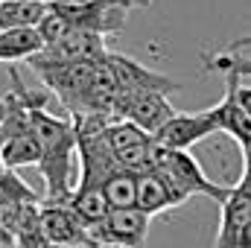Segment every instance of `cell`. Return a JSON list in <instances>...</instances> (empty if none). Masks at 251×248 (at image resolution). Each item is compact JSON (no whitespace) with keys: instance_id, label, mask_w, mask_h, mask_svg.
Returning a JSON list of instances; mask_svg holds the SVG:
<instances>
[{"instance_id":"cell-13","label":"cell","mask_w":251,"mask_h":248,"mask_svg":"<svg viewBox=\"0 0 251 248\" xmlns=\"http://www.w3.org/2000/svg\"><path fill=\"white\" fill-rule=\"evenodd\" d=\"M67 207H70V213L76 216V222L88 231V237H91V231L111 213V207H108L102 190H97V187H73V193H70V198H67Z\"/></svg>"},{"instance_id":"cell-5","label":"cell","mask_w":251,"mask_h":248,"mask_svg":"<svg viewBox=\"0 0 251 248\" xmlns=\"http://www.w3.org/2000/svg\"><path fill=\"white\" fill-rule=\"evenodd\" d=\"M178 111L173 108L170 97L158 94V91H126V94H120V99L111 108V117L137 125L140 131H146L152 137L170 123Z\"/></svg>"},{"instance_id":"cell-18","label":"cell","mask_w":251,"mask_h":248,"mask_svg":"<svg viewBox=\"0 0 251 248\" xmlns=\"http://www.w3.org/2000/svg\"><path fill=\"white\" fill-rule=\"evenodd\" d=\"M204 67L213 70V73H225L228 76H237V79H251V59L240 56V53H231V50H222V53H213L204 59Z\"/></svg>"},{"instance_id":"cell-2","label":"cell","mask_w":251,"mask_h":248,"mask_svg":"<svg viewBox=\"0 0 251 248\" xmlns=\"http://www.w3.org/2000/svg\"><path fill=\"white\" fill-rule=\"evenodd\" d=\"M143 6L140 0H56L50 9L62 15L70 24V29L97 32L102 38L117 35L126 24V15L131 9Z\"/></svg>"},{"instance_id":"cell-9","label":"cell","mask_w":251,"mask_h":248,"mask_svg":"<svg viewBox=\"0 0 251 248\" xmlns=\"http://www.w3.org/2000/svg\"><path fill=\"white\" fill-rule=\"evenodd\" d=\"M41 237L50 248H94L88 231L76 222L67 201H44L41 198Z\"/></svg>"},{"instance_id":"cell-1","label":"cell","mask_w":251,"mask_h":248,"mask_svg":"<svg viewBox=\"0 0 251 248\" xmlns=\"http://www.w3.org/2000/svg\"><path fill=\"white\" fill-rule=\"evenodd\" d=\"M29 123L41 143V161L38 170L44 175V201H67L73 187H70V170L76 158V131L70 117H56L47 111V97L32 94L29 102Z\"/></svg>"},{"instance_id":"cell-11","label":"cell","mask_w":251,"mask_h":248,"mask_svg":"<svg viewBox=\"0 0 251 248\" xmlns=\"http://www.w3.org/2000/svg\"><path fill=\"white\" fill-rule=\"evenodd\" d=\"M219 207H222V216H219V234H216V246L213 248H234L237 237L251 222V196L240 184H234L228 198Z\"/></svg>"},{"instance_id":"cell-3","label":"cell","mask_w":251,"mask_h":248,"mask_svg":"<svg viewBox=\"0 0 251 248\" xmlns=\"http://www.w3.org/2000/svg\"><path fill=\"white\" fill-rule=\"evenodd\" d=\"M152 173L164 175L167 184L173 187L184 201H187L190 196H207V198H213V201L222 204V201L228 198V193H231V187H222V184H216V181H210V178L204 175L201 164H199L190 152H176V149L158 146Z\"/></svg>"},{"instance_id":"cell-4","label":"cell","mask_w":251,"mask_h":248,"mask_svg":"<svg viewBox=\"0 0 251 248\" xmlns=\"http://www.w3.org/2000/svg\"><path fill=\"white\" fill-rule=\"evenodd\" d=\"M94 64L97 62H73V64H47V67H32L41 85L59 97L67 117L76 114H91V79H94Z\"/></svg>"},{"instance_id":"cell-20","label":"cell","mask_w":251,"mask_h":248,"mask_svg":"<svg viewBox=\"0 0 251 248\" xmlns=\"http://www.w3.org/2000/svg\"><path fill=\"white\" fill-rule=\"evenodd\" d=\"M234 248H251V222L243 228V234L237 237V243H234Z\"/></svg>"},{"instance_id":"cell-17","label":"cell","mask_w":251,"mask_h":248,"mask_svg":"<svg viewBox=\"0 0 251 248\" xmlns=\"http://www.w3.org/2000/svg\"><path fill=\"white\" fill-rule=\"evenodd\" d=\"M102 196H105V201H108L111 210L134 207V204H137V175L120 170L117 175H111V178L102 184Z\"/></svg>"},{"instance_id":"cell-22","label":"cell","mask_w":251,"mask_h":248,"mask_svg":"<svg viewBox=\"0 0 251 248\" xmlns=\"http://www.w3.org/2000/svg\"><path fill=\"white\" fill-rule=\"evenodd\" d=\"M140 3H143V6H149V0H140Z\"/></svg>"},{"instance_id":"cell-15","label":"cell","mask_w":251,"mask_h":248,"mask_svg":"<svg viewBox=\"0 0 251 248\" xmlns=\"http://www.w3.org/2000/svg\"><path fill=\"white\" fill-rule=\"evenodd\" d=\"M44 50V38L38 26L29 29H9L0 32V62L15 64V62H29Z\"/></svg>"},{"instance_id":"cell-12","label":"cell","mask_w":251,"mask_h":248,"mask_svg":"<svg viewBox=\"0 0 251 248\" xmlns=\"http://www.w3.org/2000/svg\"><path fill=\"white\" fill-rule=\"evenodd\" d=\"M184 198L167 184L164 175L158 173H146V175H137V210H143L149 219L155 213H167L173 207H181Z\"/></svg>"},{"instance_id":"cell-14","label":"cell","mask_w":251,"mask_h":248,"mask_svg":"<svg viewBox=\"0 0 251 248\" xmlns=\"http://www.w3.org/2000/svg\"><path fill=\"white\" fill-rule=\"evenodd\" d=\"M0 161L6 164V170H21V167H38V161H41V143H38V137H35V131H32V125L29 128H21V131H15V134H9L3 143H0Z\"/></svg>"},{"instance_id":"cell-10","label":"cell","mask_w":251,"mask_h":248,"mask_svg":"<svg viewBox=\"0 0 251 248\" xmlns=\"http://www.w3.org/2000/svg\"><path fill=\"white\" fill-rule=\"evenodd\" d=\"M108 64L114 67V76L120 82V91H158V94H173L178 91V82L158 73V70H149L140 62H134L131 56L117 53V50H108Z\"/></svg>"},{"instance_id":"cell-6","label":"cell","mask_w":251,"mask_h":248,"mask_svg":"<svg viewBox=\"0 0 251 248\" xmlns=\"http://www.w3.org/2000/svg\"><path fill=\"white\" fill-rule=\"evenodd\" d=\"M108 53V44L102 35L97 32H85V29H70L62 38L44 44V50L29 59V67H47V64H73V62H97Z\"/></svg>"},{"instance_id":"cell-21","label":"cell","mask_w":251,"mask_h":248,"mask_svg":"<svg viewBox=\"0 0 251 248\" xmlns=\"http://www.w3.org/2000/svg\"><path fill=\"white\" fill-rule=\"evenodd\" d=\"M243 47H251V35H243V38H237V41H234L228 50H231V53H240Z\"/></svg>"},{"instance_id":"cell-8","label":"cell","mask_w":251,"mask_h":248,"mask_svg":"<svg viewBox=\"0 0 251 248\" xmlns=\"http://www.w3.org/2000/svg\"><path fill=\"white\" fill-rule=\"evenodd\" d=\"M219 131V117L216 108H204V111H178L170 123L155 134V143L164 149H176V152H190V146H196L199 140L210 137Z\"/></svg>"},{"instance_id":"cell-16","label":"cell","mask_w":251,"mask_h":248,"mask_svg":"<svg viewBox=\"0 0 251 248\" xmlns=\"http://www.w3.org/2000/svg\"><path fill=\"white\" fill-rule=\"evenodd\" d=\"M47 15V3L35 0H0V32L38 26Z\"/></svg>"},{"instance_id":"cell-7","label":"cell","mask_w":251,"mask_h":248,"mask_svg":"<svg viewBox=\"0 0 251 248\" xmlns=\"http://www.w3.org/2000/svg\"><path fill=\"white\" fill-rule=\"evenodd\" d=\"M149 234V216L137 207L111 210L94 231L91 243L94 248H140Z\"/></svg>"},{"instance_id":"cell-19","label":"cell","mask_w":251,"mask_h":248,"mask_svg":"<svg viewBox=\"0 0 251 248\" xmlns=\"http://www.w3.org/2000/svg\"><path fill=\"white\" fill-rule=\"evenodd\" d=\"M225 91L231 94V99L237 102V108H240L246 117H251V85H243V79H237V76H228Z\"/></svg>"}]
</instances>
